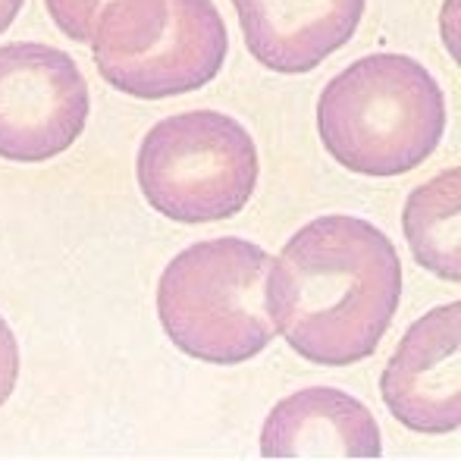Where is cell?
I'll use <instances>...</instances> for the list:
<instances>
[{
  "label": "cell",
  "instance_id": "cell-1",
  "mask_svg": "<svg viewBox=\"0 0 461 461\" xmlns=\"http://www.w3.org/2000/svg\"><path fill=\"white\" fill-rule=\"evenodd\" d=\"M270 323L304 361L346 367L370 358L402 298L399 251L361 217L304 223L270 261Z\"/></svg>",
  "mask_w": 461,
  "mask_h": 461
},
{
  "label": "cell",
  "instance_id": "cell-2",
  "mask_svg": "<svg viewBox=\"0 0 461 461\" xmlns=\"http://www.w3.org/2000/svg\"><path fill=\"white\" fill-rule=\"evenodd\" d=\"M317 132L346 170L374 179L402 176L443 141V88L414 57H361L327 82L317 104Z\"/></svg>",
  "mask_w": 461,
  "mask_h": 461
},
{
  "label": "cell",
  "instance_id": "cell-3",
  "mask_svg": "<svg viewBox=\"0 0 461 461\" xmlns=\"http://www.w3.org/2000/svg\"><path fill=\"white\" fill-rule=\"evenodd\" d=\"M270 255L249 239H207L179 251L158 279L160 327L179 352L242 365L274 342L267 314Z\"/></svg>",
  "mask_w": 461,
  "mask_h": 461
},
{
  "label": "cell",
  "instance_id": "cell-4",
  "mask_svg": "<svg viewBox=\"0 0 461 461\" xmlns=\"http://www.w3.org/2000/svg\"><path fill=\"white\" fill-rule=\"evenodd\" d=\"M92 54L116 92L164 101L217 79L230 35L213 0H107Z\"/></svg>",
  "mask_w": 461,
  "mask_h": 461
},
{
  "label": "cell",
  "instance_id": "cell-5",
  "mask_svg": "<svg viewBox=\"0 0 461 461\" xmlns=\"http://www.w3.org/2000/svg\"><path fill=\"white\" fill-rule=\"evenodd\" d=\"M135 170L158 213L176 223H217L245 211L261 164L239 120L220 110H185L148 129Z\"/></svg>",
  "mask_w": 461,
  "mask_h": 461
},
{
  "label": "cell",
  "instance_id": "cell-6",
  "mask_svg": "<svg viewBox=\"0 0 461 461\" xmlns=\"http://www.w3.org/2000/svg\"><path fill=\"white\" fill-rule=\"evenodd\" d=\"M88 120V86L60 48L16 41L0 48V158L41 164L69 151Z\"/></svg>",
  "mask_w": 461,
  "mask_h": 461
},
{
  "label": "cell",
  "instance_id": "cell-7",
  "mask_svg": "<svg viewBox=\"0 0 461 461\" xmlns=\"http://www.w3.org/2000/svg\"><path fill=\"white\" fill-rule=\"evenodd\" d=\"M389 414L414 433L461 424V304H439L405 330L380 376Z\"/></svg>",
  "mask_w": 461,
  "mask_h": 461
},
{
  "label": "cell",
  "instance_id": "cell-8",
  "mask_svg": "<svg viewBox=\"0 0 461 461\" xmlns=\"http://www.w3.org/2000/svg\"><path fill=\"white\" fill-rule=\"evenodd\" d=\"M249 54L283 76H302L346 48L367 0H230Z\"/></svg>",
  "mask_w": 461,
  "mask_h": 461
},
{
  "label": "cell",
  "instance_id": "cell-9",
  "mask_svg": "<svg viewBox=\"0 0 461 461\" xmlns=\"http://www.w3.org/2000/svg\"><path fill=\"white\" fill-rule=\"evenodd\" d=\"M264 458H380L383 437L361 399L311 386L276 402L261 427Z\"/></svg>",
  "mask_w": 461,
  "mask_h": 461
},
{
  "label": "cell",
  "instance_id": "cell-10",
  "mask_svg": "<svg viewBox=\"0 0 461 461\" xmlns=\"http://www.w3.org/2000/svg\"><path fill=\"white\" fill-rule=\"evenodd\" d=\"M402 230L414 261L446 283L461 279V170L433 176L405 201Z\"/></svg>",
  "mask_w": 461,
  "mask_h": 461
},
{
  "label": "cell",
  "instance_id": "cell-11",
  "mask_svg": "<svg viewBox=\"0 0 461 461\" xmlns=\"http://www.w3.org/2000/svg\"><path fill=\"white\" fill-rule=\"evenodd\" d=\"M54 25L73 41H92L97 13L107 0H44Z\"/></svg>",
  "mask_w": 461,
  "mask_h": 461
},
{
  "label": "cell",
  "instance_id": "cell-12",
  "mask_svg": "<svg viewBox=\"0 0 461 461\" xmlns=\"http://www.w3.org/2000/svg\"><path fill=\"white\" fill-rule=\"evenodd\" d=\"M19 380V342L13 336L10 323L0 317V405L13 395Z\"/></svg>",
  "mask_w": 461,
  "mask_h": 461
},
{
  "label": "cell",
  "instance_id": "cell-13",
  "mask_svg": "<svg viewBox=\"0 0 461 461\" xmlns=\"http://www.w3.org/2000/svg\"><path fill=\"white\" fill-rule=\"evenodd\" d=\"M25 0H0V32H6L13 25V19L19 16Z\"/></svg>",
  "mask_w": 461,
  "mask_h": 461
}]
</instances>
